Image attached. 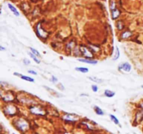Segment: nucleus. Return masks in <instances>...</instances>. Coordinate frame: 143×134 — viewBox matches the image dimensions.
<instances>
[{
    "instance_id": "f8f14e48",
    "label": "nucleus",
    "mask_w": 143,
    "mask_h": 134,
    "mask_svg": "<svg viewBox=\"0 0 143 134\" xmlns=\"http://www.w3.org/2000/svg\"><path fill=\"white\" fill-rule=\"evenodd\" d=\"M131 35H132L131 32H130V31H126L122 34V38L124 39H128V37H130Z\"/></svg>"
},
{
    "instance_id": "0eeeda50",
    "label": "nucleus",
    "mask_w": 143,
    "mask_h": 134,
    "mask_svg": "<svg viewBox=\"0 0 143 134\" xmlns=\"http://www.w3.org/2000/svg\"><path fill=\"white\" fill-rule=\"evenodd\" d=\"M8 8H9V9H10L12 12H13V13L15 15V16H20V13H19V12H18V10H17V9L13 6L12 4H8Z\"/></svg>"
},
{
    "instance_id": "412c9836",
    "label": "nucleus",
    "mask_w": 143,
    "mask_h": 134,
    "mask_svg": "<svg viewBox=\"0 0 143 134\" xmlns=\"http://www.w3.org/2000/svg\"><path fill=\"white\" fill-rule=\"evenodd\" d=\"M28 73H31V74H34V75H37V73L34 71H32V70H29Z\"/></svg>"
},
{
    "instance_id": "f03ea898",
    "label": "nucleus",
    "mask_w": 143,
    "mask_h": 134,
    "mask_svg": "<svg viewBox=\"0 0 143 134\" xmlns=\"http://www.w3.org/2000/svg\"><path fill=\"white\" fill-rule=\"evenodd\" d=\"M80 50L82 52V54L84 55V57H86L87 58H92L93 57V54L92 53V52L90 51V50L87 48V47L83 46H80Z\"/></svg>"
},
{
    "instance_id": "20e7f679",
    "label": "nucleus",
    "mask_w": 143,
    "mask_h": 134,
    "mask_svg": "<svg viewBox=\"0 0 143 134\" xmlns=\"http://www.w3.org/2000/svg\"><path fill=\"white\" fill-rule=\"evenodd\" d=\"M119 69L123 70V71H126V72H129L131 70V66H130V64H128V62H125V63H123L119 66Z\"/></svg>"
},
{
    "instance_id": "6e6552de",
    "label": "nucleus",
    "mask_w": 143,
    "mask_h": 134,
    "mask_svg": "<svg viewBox=\"0 0 143 134\" xmlns=\"http://www.w3.org/2000/svg\"><path fill=\"white\" fill-rule=\"evenodd\" d=\"M119 15H120V11L117 8L112 10V16H113V18L114 20L117 19L119 16Z\"/></svg>"
},
{
    "instance_id": "b1692460",
    "label": "nucleus",
    "mask_w": 143,
    "mask_h": 134,
    "mask_svg": "<svg viewBox=\"0 0 143 134\" xmlns=\"http://www.w3.org/2000/svg\"><path fill=\"white\" fill-rule=\"evenodd\" d=\"M0 48H1L2 50H5V48H3L2 46H0Z\"/></svg>"
},
{
    "instance_id": "f3484780",
    "label": "nucleus",
    "mask_w": 143,
    "mask_h": 134,
    "mask_svg": "<svg viewBox=\"0 0 143 134\" xmlns=\"http://www.w3.org/2000/svg\"><path fill=\"white\" fill-rule=\"evenodd\" d=\"M30 50L31 51V52H32L34 54H35L36 57H40V56H41L40 53H39L36 49H34V48H30Z\"/></svg>"
},
{
    "instance_id": "1a4fd4ad",
    "label": "nucleus",
    "mask_w": 143,
    "mask_h": 134,
    "mask_svg": "<svg viewBox=\"0 0 143 134\" xmlns=\"http://www.w3.org/2000/svg\"><path fill=\"white\" fill-rule=\"evenodd\" d=\"M104 94H105V96L107 97H109V98H111V97H113L115 96V93L114 92H112V91L109 90H106L104 92Z\"/></svg>"
},
{
    "instance_id": "dca6fc26",
    "label": "nucleus",
    "mask_w": 143,
    "mask_h": 134,
    "mask_svg": "<svg viewBox=\"0 0 143 134\" xmlns=\"http://www.w3.org/2000/svg\"><path fill=\"white\" fill-rule=\"evenodd\" d=\"M119 48L117 46L116 47V54L115 55V57L113 58V60H117V59L119 57Z\"/></svg>"
},
{
    "instance_id": "5701e85b",
    "label": "nucleus",
    "mask_w": 143,
    "mask_h": 134,
    "mask_svg": "<svg viewBox=\"0 0 143 134\" xmlns=\"http://www.w3.org/2000/svg\"><path fill=\"white\" fill-rule=\"evenodd\" d=\"M51 81H52V82H54V83H55V82L57 81V77H55L54 76H52V77Z\"/></svg>"
},
{
    "instance_id": "a878e982",
    "label": "nucleus",
    "mask_w": 143,
    "mask_h": 134,
    "mask_svg": "<svg viewBox=\"0 0 143 134\" xmlns=\"http://www.w3.org/2000/svg\"><path fill=\"white\" fill-rule=\"evenodd\" d=\"M103 1H105V0H103Z\"/></svg>"
},
{
    "instance_id": "f257e3e1",
    "label": "nucleus",
    "mask_w": 143,
    "mask_h": 134,
    "mask_svg": "<svg viewBox=\"0 0 143 134\" xmlns=\"http://www.w3.org/2000/svg\"><path fill=\"white\" fill-rule=\"evenodd\" d=\"M15 126L16 127V129L20 132L25 133L27 131H28L29 129V124L27 121L24 119H19L15 121Z\"/></svg>"
},
{
    "instance_id": "9d476101",
    "label": "nucleus",
    "mask_w": 143,
    "mask_h": 134,
    "mask_svg": "<svg viewBox=\"0 0 143 134\" xmlns=\"http://www.w3.org/2000/svg\"><path fill=\"white\" fill-rule=\"evenodd\" d=\"M75 70L78 71H80V72L84 73H87L89 71V69H87V68H84V67H76V68H75Z\"/></svg>"
},
{
    "instance_id": "39448f33",
    "label": "nucleus",
    "mask_w": 143,
    "mask_h": 134,
    "mask_svg": "<svg viewBox=\"0 0 143 134\" xmlns=\"http://www.w3.org/2000/svg\"><path fill=\"white\" fill-rule=\"evenodd\" d=\"M64 119L67 122H69V121L74 122V121L78 120V117H75L74 115H71V114H67V115H65V116L64 117Z\"/></svg>"
},
{
    "instance_id": "aec40b11",
    "label": "nucleus",
    "mask_w": 143,
    "mask_h": 134,
    "mask_svg": "<svg viewBox=\"0 0 143 134\" xmlns=\"http://www.w3.org/2000/svg\"><path fill=\"white\" fill-rule=\"evenodd\" d=\"M92 91L94 92H96L98 91V87L97 85H94L92 86Z\"/></svg>"
},
{
    "instance_id": "6ab92c4d",
    "label": "nucleus",
    "mask_w": 143,
    "mask_h": 134,
    "mask_svg": "<svg viewBox=\"0 0 143 134\" xmlns=\"http://www.w3.org/2000/svg\"><path fill=\"white\" fill-rule=\"evenodd\" d=\"M117 28L119 29V30H121V29H122L123 27H124V26H123V24L121 22V21H119L117 23Z\"/></svg>"
},
{
    "instance_id": "2eb2a0df",
    "label": "nucleus",
    "mask_w": 143,
    "mask_h": 134,
    "mask_svg": "<svg viewBox=\"0 0 143 134\" xmlns=\"http://www.w3.org/2000/svg\"><path fill=\"white\" fill-rule=\"evenodd\" d=\"M29 55H30V57H31V58H32V59H33L35 62H36V63H37V64H39V63H40V61H39V60L36 58V55H35V54H34L32 52H29Z\"/></svg>"
},
{
    "instance_id": "ddd939ff",
    "label": "nucleus",
    "mask_w": 143,
    "mask_h": 134,
    "mask_svg": "<svg viewBox=\"0 0 143 134\" xmlns=\"http://www.w3.org/2000/svg\"><path fill=\"white\" fill-rule=\"evenodd\" d=\"M110 119H111V120H112L115 124H117V125H119V119H118L115 115H110Z\"/></svg>"
},
{
    "instance_id": "4468645a",
    "label": "nucleus",
    "mask_w": 143,
    "mask_h": 134,
    "mask_svg": "<svg viewBox=\"0 0 143 134\" xmlns=\"http://www.w3.org/2000/svg\"><path fill=\"white\" fill-rule=\"evenodd\" d=\"M20 77L23 80H27V81H29V82H34V80L33 78H31V77H27V76H25V75H21Z\"/></svg>"
},
{
    "instance_id": "423d86ee",
    "label": "nucleus",
    "mask_w": 143,
    "mask_h": 134,
    "mask_svg": "<svg viewBox=\"0 0 143 134\" xmlns=\"http://www.w3.org/2000/svg\"><path fill=\"white\" fill-rule=\"evenodd\" d=\"M78 61H79V62H83V63H86V64H97V61L91 60V59H78Z\"/></svg>"
},
{
    "instance_id": "4be33fe9",
    "label": "nucleus",
    "mask_w": 143,
    "mask_h": 134,
    "mask_svg": "<svg viewBox=\"0 0 143 134\" xmlns=\"http://www.w3.org/2000/svg\"><path fill=\"white\" fill-rule=\"evenodd\" d=\"M24 61H25V62H24V63H25V64H30V62H29V60H28V59H24Z\"/></svg>"
},
{
    "instance_id": "7ed1b4c3",
    "label": "nucleus",
    "mask_w": 143,
    "mask_h": 134,
    "mask_svg": "<svg viewBox=\"0 0 143 134\" xmlns=\"http://www.w3.org/2000/svg\"><path fill=\"white\" fill-rule=\"evenodd\" d=\"M31 112L33 114H35V115H43L45 113L44 111L39 107H37V106H34V107H32L30 108Z\"/></svg>"
},
{
    "instance_id": "9b49d317",
    "label": "nucleus",
    "mask_w": 143,
    "mask_h": 134,
    "mask_svg": "<svg viewBox=\"0 0 143 134\" xmlns=\"http://www.w3.org/2000/svg\"><path fill=\"white\" fill-rule=\"evenodd\" d=\"M94 110L95 112H96V113L97 114V115H104L103 111L99 107H98V106H95Z\"/></svg>"
},
{
    "instance_id": "a211bd4d",
    "label": "nucleus",
    "mask_w": 143,
    "mask_h": 134,
    "mask_svg": "<svg viewBox=\"0 0 143 134\" xmlns=\"http://www.w3.org/2000/svg\"><path fill=\"white\" fill-rule=\"evenodd\" d=\"M89 79L91 80H92L93 82H95V83H101L103 80H100V79H98L96 77H89Z\"/></svg>"
},
{
    "instance_id": "393cba45",
    "label": "nucleus",
    "mask_w": 143,
    "mask_h": 134,
    "mask_svg": "<svg viewBox=\"0 0 143 134\" xmlns=\"http://www.w3.org/2000/svg\"><path fill=\"white\" fill-rule=\"evenodd\" d=\"M142 88H143V85H142Z\"/></svg>"
}]
</instances>
